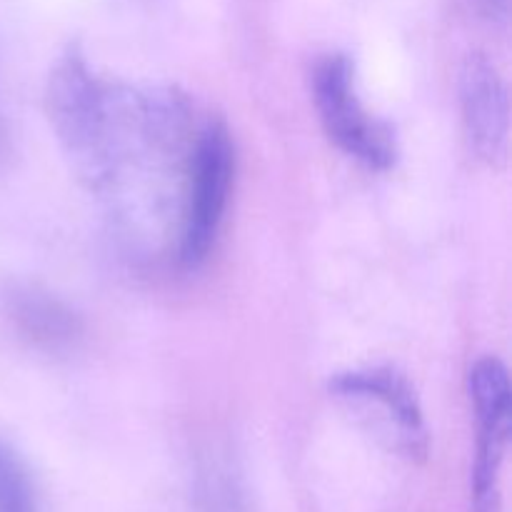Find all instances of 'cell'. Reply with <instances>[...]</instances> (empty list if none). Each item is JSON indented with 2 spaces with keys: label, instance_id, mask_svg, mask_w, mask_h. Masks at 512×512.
Listing matches in <instances>:
<instances>
[{
  "label": "cell",
  "instance_id": "1",
  "mask_svg": "<svg viewBox=\"0 0 512 512\" xmlns=\"http://www.w3.org/2000/svg\"><path fill=\"white\" fill-rule=\"evenodd\" d=\"M235 178V148L228 128L210 120L190 148L180 198L178 260L198 268L218 240Z\"/></svg>",
  "mask_w": 512,
  "mask_h": 512
},
{
  "label": "cell",
  "instance_id": "2",
  "mask_svg": "<svg viewBox=\"0 0 512 512\" xmlns=\"http://www.w3.org/2000/svg\"><path fill=\"white\" fill-rule=\"evenodd\" d=\"M313 100L328 138L370 170H388L398 160L395 130L363 105L348 55L330 53L313 68Z\"/></svg>",
  "mask_w": 512,
  "mask_h": 512
},
{
  "label": "cell",
  "instance_id": "3",
  "mask_svg": "<svg viewBox=\"0 0 512 512\" xmlns=\"http://www.w3.org/2000/svg\"><path fill=\"white\" fill-rule=\"evenodd\" d=\"M330 395L405 458L428 453V428L413 385L393 368H363L330 380Z\"/></svg>",
  "mask_w": 512,
  "mask_h": 512
},
{
  "label": "cell",
  "instance_id": "4",
  "mask_svg": "<svg viewBox=\"0 0 512 512\" xmlns=\"http://www.w3.org/2000/svg\"><path fill=\"white\" fill-rule=\"evenodd\" d=\"M478 418V455L473 468L475 512H503V465L510 440V378L498 358H483L468 378Z\"/></svg>",
  "mask_w": 512,
  "mask_h": 512
},
{
  "label": "cell",
  "instance_id": "5",
  "mask_svg": "<svg viewBox=\"0 0 512 512\" xmlns=\"http://www.w3.org/2000/svg\"><path fill=\"white\" fill-rule=\"evenodd\" d=\"M458 88L470 145L485 163H503L510 135L508 88L503 75L485 55L473 53L460 68Z\"/></svg>",
  "mask_w": 512,
  "mask_h": 512
},
{
  "label": "cell",
  "instance_id": "6",
  "mask_svg": "<svg viewBox=\"0 0 512 512\" xmlns=\"http://www.w3.org/2000/svg\"><path fill=\"white\" fill-rule=\"evenodd\" d=\"M3 313L20 340L45 353H65L83 335L78 315L40 285H10L3 295Z\"/></svg>",
  "mask_w": 512,
  "mask_h": 512
},
{
  "label": "cell",
  "instance_id": "7",
  "mask_svg": "<svg viewBox=\"0 0 512 512\" xmlns=\"http://www.w3.org/2000/svg\"><path fill=\"white\" fill-rule=\"evenodd\" d=\"M0 512H40L38 493L23 455L0 438Z\"/></svg>",
  "mask_w": 512,
  "mask_h": 512
},
{
  "label": "cell",
  "instance_id": "8",
  "mask_svg": "<svg viewBox=\"0 0 512 512\" xmlns=\"http://www.w3.org/2000/svg\"><path fill=\"white\" fill-rule=\"evenodd\" d=\"M475 10H478L483 18L493 20V23H503L508 18V0H470Z\"/></svg>",
  "mask_w": 512,
  "mask_h": 512
},
{
  "label": "cell",
  "instance_id": "9",
  "mask_svg": "<svg viewBox=\"0 0 512 512\" xmlns=\"http://www.w3.org/2000/svg\"><path fill=\"white\" fill-rule=\"evenodd\" d=\"M5 145H8V130H5L3 115H0V155L5 153Z\"/></svg>",
  "mask_w": 512,
  "mask_h": 512
}]
</instances>
